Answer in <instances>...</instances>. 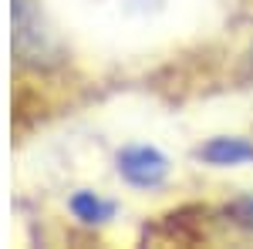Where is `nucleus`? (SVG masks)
Masks as SVG:
<instances>
[{"label":"nucleus","mask_w":253,"mask_h":249,"mask_svg":"<svg viewBox=\"0 0 253 249\" xmlns=\"http://www.w3.org/2000/svg\"><path fill=\"white\" fill-rule=\"evenodd\" d=\"M118 172H122L125 182H132L138 189H156V185H162V178L169 175V162L156 148L135 145V148H125V152L118 155Z\"/></svg>","instance_id":"obj_1"},{"label":"nucleus","mask_w":253,"mask_h":249,"mask_svg":"<svg viewBox=\"0 0 253 249\" xmlns=\"http://www.w3.org/2000/svg\"><path fill=\"white\" fill-rule=\"evenodd\" d=\"M199 158L210 165H240L253 158V145L247 138H213L199 148Z\"/></svg>","instance_id":"obj_2"},{"label":"nucleus","mask_w":253,"mask_h":249,"mask_svg":"<svg viewBox=\"0 0 253 249\" xmlns=\"http://www.w3.org/2000/svg\"><path fill=\"white\" fill-rule=\"evenodd\" d=\"M71 212L78 215L81 222H105V219H112L115 206L105 202V199H98L95 192H78L71 199Z\"/></svg>","instance_id":"obj_3"},{"label":"nucleus","mask_w":253,"mask_h":249,"mask_svg":"<svg viewBox=\"0 0 253 249\" xmlns=\"http://www.w3.org/2000/svg\"><path fill=\"white\" fill-rule=\"evenodd\" d=\"M230 215H233V222H240L243 229H253V195L233 202V206H230Z\"/></svg>","instance_id":"obj_4"}]
</instances>
